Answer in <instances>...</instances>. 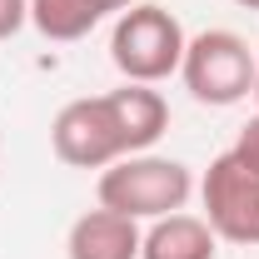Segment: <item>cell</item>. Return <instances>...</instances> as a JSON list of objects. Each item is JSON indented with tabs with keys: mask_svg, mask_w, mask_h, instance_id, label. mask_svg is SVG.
I'll return each mask as SVG.
<instances>
[{
	"mask_svg": "<svg viewBox=\"0 0 259 259\" xmlns=\"http://www.w3.org/2000/svg\"><path fill=\"white\" fill-rule=\"evenodd\" d=\"M204 225L229 244H259V169L244 164L234 150L214 155L199 180Z\"/></svg>",
	"mask_w": 259,
	"mask_h": 259,
	"instance_id": "5",
	"label": "cell"
},
{
	"mask_svg": "<svg viewBox=\"0 0 259 259\" xmlns=\"http://www.w3.org/2000/svg\"><path fill=\"white\" fill-rule=\"evenodd\" d=\"M229 150H234L244 164H254V169H259V115H249V125L239 130V140H234Z\"/></svg>",
	"mask_w": 259,
	"mask_h": 259,
	"instance_id": "10",
	"label": "cell"
},
{
	"mask_svg": "<svg viewBox=\"0 0 259 259\" xmlns=\"http://www.w3.org/2000/svg\"><path fill=\"white\" fill-rule=\"evenodd\" d=\"M130 5H140V0H30V25L45 40L70 45V40H85L100 20L125 15Z\"/></svg>",
	"mask_w": 259,
	"mask_h": 259,
	"instance_id": "8",
	"label": "cell"
},
{
	"mask_svg": "<svg viewBox=\"0 0 259 259\" xmlns=\"http://www.w3.org/2000/svg\"><path fill=\"white\" fill-rule=\"evenodd\" d=\"M190 194H194V169L185 160L150 155V150L105 164L95 180V199L130 220H164V214L185 209Z\"/></svg>",
	"mask_w": 259,
	"mask_h": 259,
	"instance_id": "2",
	"label": "cell"
},
{
	"mask_svg": "<svg viewBox=\"0 0 259 259\" xmlns=\"http://www.w3.org/2000/svg\"><path fill=\"white\" fill-rule=\"evenodd\" d=\"M30 25V0H0V40L20 35Z\"/></svg>",
	"mask_w": 259,
	"mask_h": 259,
	"instance_id": "9",
	"label": "cell"
},
{
	"mask_svg": "<svg viewBox=\"0 0 259 259\" xmlns=\"http://www.w3.org/2000/svg\"><path fill=\"white\" fill-rule=\"evenodd\" d=\"M180 80L199 105L229 110V105L254 95V50L234 30H199L185 45Z\"/></svg>",
	"mask_w": 259,
	"mask_h": 259,
	"instance_id": "4",
	"label": "cell"
},
{
	"mask_svg": "<svg viewBox=\"0 0 259 259\" xmlns=\"http://www.w3.org/2000/svg\"><path fill=\"white\" fill-rule=\"evenodd\" d=\"M220 254V234L204 225V214L175 209L164 220H150L140 239V259H214Z\"/></svg>",
	"mask_w": 259,
	"mask_h": 259,
	"instance_id": "7",
	"label": "cell"
},
{
	"mask_svg": "<svg viewBox=\"0 0 259 259\" xmlns=\"http://www.w3.org/2000/svg\"><path fill=\"white\" fill-rule=\"evenodd\" d=\"M140 239H145L140 220L95 204V209H85V214L70 225L65 254L70 259H140Z\"/></svg>",
	"mask_w": 259,
	"mask_h": 259,
	"instance_id": "6",
	"label": "cell"
},
{
	"mask_svg": "<svg viewBox=\"0 0 259 259\" xmlns=\"http://www.w3.org/2000/svg\"><path fill=\"white\" fill-rule=\"evenodd\" d=\"M254 105H259V55H254Z\"/></svg>",
	"mask_w": 259,
	"mask_h": 259,
	"instance_id": "11",
	"label": "cell"
},
{
	"mask_svg": "<svg viewBox=\"0 0 259 259\" xmlns=\"http://www.w3.org/2000/svg\"><path fill=\"white\" fill-rule=\"evenodd\" d=\"M234 5H244V10H259V0H234Z\"/></svg>",
	"mask_w": 259,
	"mask_h": 259,
	"instance_id": "12",
	"label": "cell"
},
{
	"mask_svg": "<svg viewBox=\"0 0 259 259\" xmlns=\"http://www.w3.org/2000/svg\"><path fill=\"white\" fill-rule=\"evenodd\" d=\"M185 45H190V35L180 25V15L155 5V0H140L125 15H115L110 60H115V70L130 85H160L169 75H180Z\"/></svg>",
	"mask_w": 259,
	"mask_h": 259,
	"instance_id": "3",
	"label": "cell"
},
{
	"mask_svg": "<svg viewBox=\"0 0 259 259\" xmlns=\"http://www.w3.org/2000/svg\"><path fill=\"white\" fill-rule=\"evenodd\" d=\"M169 130V105L155 85H120L105 95H80L60 105L50 120V150L70 169H105V164L145 155Z\"/></svg>",
	"mask_w": 259,
	"mask_h": 259,
	"instance_id": "1",
	"label": "cell"
}]
</instances>
